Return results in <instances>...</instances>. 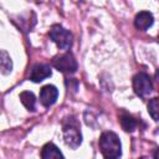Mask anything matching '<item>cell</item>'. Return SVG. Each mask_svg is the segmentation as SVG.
<instances>
[{
  "mask_svg": "<svg viewBox=\"0 0 159 159\" xmlns=\"http://www.w3.org/2000/svg\"><path fill=\"white\" fill-rule=\"evenodd\" d=\"M99 149L104 159H118L122 154V145L118 135L113 132H104L99 137Z\"/></svg>",
  "mask_w": 159,
  "mask_h": 159,
  "instance_id": "obj_1",
  "label": "cell"
},
{
  "mask_svg": "<svg viewBox=\"0 0 159 159\" xmlns=\"http://www.w3.org/2000/svg\"><path fill=\"white\" fill-rule=\"evenodd\" d=\"M51 40L57 45L60 50H70L72 46V34L61 25H53L48 32Z\"/></svg>",
  "mask_w": 159,
  "mask_h": 159,
  "instance_id": "obj_2",
  "label": "cell"
},
{
  "mask_svg": "<svg viewBox=\"0 0 159 159\" xmlns=\"http://www.w3.org/2000/svg\"><path fill=\"white\" fill-rule=\"evenodd\" d=\"M52 65L57 71L63 72V73H73V72H76V70L78 67L77 61L71 52H66V53L53 57Z\"/></svg>",
  "mask_w": 159,
  "mask_h": 159,
  "instance_id": "obj_3",
  "label": "cell"
},
{
  "mask_svg": "<svg viewBox=\"0 0 159 159\" xmlns=\"http://www.w3.org/2000/svg\"><path fill=\"white\" fill-rule=\"evenodd\" d=\"M133 89L139 97H145L147 94H149L153 89V83L149 75H147L145 72L137 73L133 77Z\"/></svg>",
  "mask_w": 159,
  "mask_h": 159,
  "instance_id": "obj_4",
  "label": "cell"
},
{
  "mask_svg": "<svg viewBox=\"0 0 159 159\" xmlns=\"http://www.w3.org/2000/svg\"><path fill=\"white\" fill-rule=\"evenodd\" d=\"M63 138H65L66 144L71 147L72 149H76L80 147L82 142V135H81V132L76 122L72 120V123L63 125Z\"/></svg>",
  "mask_w": 159,
  "mask_h": 159,
  "instance_id": "obj_5",
  "label": "cell"
},
{
  "mask_svg": "<svg viewBox=\"0 0 159 159\" xmlns=\"http://www.w3.org/2000/svg\"><path fill=\"white\" fill-rule=\"evenodd\" d=\"M58 97V89L53 84H46L40 91V102L45 107L52 106Z\"/></svg>",
  "mask_w": 159,
  "mask_h": 159,
  "instance_id": "obj_6",
  "label": "cell"
},
{
  "mask_svg": "<svg viewBox=\"0 0 159 159\" xmlns=\"http://www.w3.org/2000/svg\"><path fill=\"white\" fill-rule=\"evenodd\" d=\"M51 73H52V71H51L50 65L39 63V65H36V66L32 67L31 73H30V80H31L32 82H41V81H43L45 78L50 77Z\"/></svg>",
  "mask_w": 159,
  "mask_h": 159,
  "instance_id": "obj_7",
  "label": "cell"
},
{
  "mask_svg": "<svg viewBox=\"0 0 159 159\" xmlns=\"http://www.w3.org/2000/svg\"><path fill=\"white\" fill-rule=\"evenodd\" d=\"M153 22H154V17L149 11H140L135 15V19H134V25L140 31L148 30L153 25Z\"/></svg>",
  "mask_w": 159,
  "mask_h": 159,
  "instance_id": "obj_8",
  "label": "cell"
},
{
  "mask_svg": "<svg viewBox=\"0 0 159 159\" xmlns=\"http://www.w3.org/2000/svg\"><path fill=\"white\" fill-rule=\"evenodd\" d=\"M41 159H65L61 150L52 143H47L43 145L41 150Z\"/></svg>",
  "mask_w": 159,
  "mask_h": 159,
  "instance_id": "obj_9",
  "label": "cell"
},
{
  "mask_svg": "<svg viewBox=\"0 0 159 159\" xmlns=\"http://www.w3.org/2000/svg\"><path fill=\"white\" fill-rule=\"evenodd\" d=\"M20 101L21 103L26 107L27 111H31L34 112L35 111V104H36V98H35V94L30 91H24L20 93Z\"/></svg>",
  "mask_w": 159,
  "mask_h": 159,
  "instance_id": "obj_10",
  "label": "cell"
},
{
  "mask_svg": "<svg viewBox=\"0 0 159 159\" xmlns=\"http://www.w3.org/2000/svg\"><path fill=\"white\" fill-rule=\"evenodd\" d=\"M119 122H120V125L122 128L125 130V132H133L137 127V122L135 119L130 116V114H127V113H123L120 117H119Z\"/></svg>",
  "mask_w": 159,
  "mask_h": 159,
  "instance_id": "obj_11",
  "label": "cell"
},
{
  "mask_svg": "<svg viewBox=\"0 0 159 159\" xmlns=\"http://www.w3.org/2000/svg\"><path fill=\"white\" fill-rule=\"evenodd\" d=\"M0 65H1V72L2 75H7L12 70V61L7 52L5 50H1V56H0Z\"/></svg>",
  "mask_w": 159,
  "mask_h": 159,
  "instance_id": "obj_12",
  "label": "cell"
},
{
  "mask_svg": "<svg viewBox=\"0 0 159 159\" xmlns=\"http://www.w3.org/2000/svg\"><path fill=\"white\" fill-rule=\"evenodd\" d=\"M148 112L154 120H159V97H154L148 102Z\"/></svg>",
  "mask_w": 159,
  "mask_h": 159,
  "instance_id": "obj_13",
  "label": "cell"
},
{
  "mask_svg": "<svg viewBox=\"0 0 159 159\" xmlns=\"http://www.w3.org/2000/svg\"><path fill=\"white\" fill-rule=\"evenodd\" d=\"M154 159H159V148H157V150L154 152Z\"/></svg>",
  "mask_w": 159,
  "mask_h": 159,
  "instance_id": "obj_14",
  "label": "cell"
},
{
  "mask_svg": "<svg viewBox=\"0 0 159 159\" xmlns=\"http://www.w3.org/2000/svg\"><path fill=\"white\" fill-rule=\"evenodd\" d=\"M139 159H145V158H139Z\"/></svg>",
  "mask_w": 159,
  "mask_h": 159,
  "instance_id": "obj_15",
  "label": "cell"
},
{
  "mask_svg": "<svg viewBox=\"0 0 159 159\" xmlns=\"http://www.w3.org/2000/svg\"><path fill=\"white\" fill-rule=\"evenodd\" d=\"M158 41H159V36H158Z\"/></svg>",
  "mask_w": 159,
  "mask_h": 159,
  "instance_id": "obj_16",
  "label": "cell"
},
{
  "mask_svg": "<svg viewBox=\"0 0 159 159\" xmlns=\"http://www.w3.org/2000/svg\"><path fill=\"white\" fill-rule=\"evenodd\" d=\"M118 159H119V158H118Z\"/></svg>",
  "mask_w": 159,
  "mask_h": 159,
  "instance_id": "obj_17",
  "label": "cell"
}]
</instances>
